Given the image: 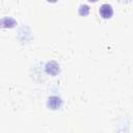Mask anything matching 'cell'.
Here are the masks:
<instances>
[{"instance_id":"2","label":"cell","mask_w":133,"mask_h":133,"mask_svg":"<svg viewBox=\"0 0 133 133\" xmlns=\"http://www.w3.org/2000/svg\"><path fill=\"white\" fill-rule=\"evenodd\" d=\"M15 20L11 18H4L0 20V26L1 27H8V26H14L15 25Z\"/></svg>"},{"instance_id":"1","label":"cell","mask_w":133,"mask_h":133,"mask_svg":"<svg viewBox=\"0 0 133 133\" xmlns=\"http://www.w3.org/2000/svg\"><path fill=\"white\" fill-rule=\"evenodd\" d=\"M99 11H100V14H101V16H102L103 18H110V17L112 16V12H113L111 5H110V4H107V3L101 5Z\"/></svg>"}]
</instances>
